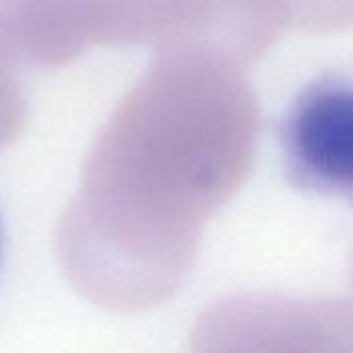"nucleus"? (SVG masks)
<instances>
[{"instance_id": "2", "label": "nucleus", "mask_w": 353, "mask_h": 353, "mask_svg": "<svg viewBox=\"0 0 353 353\" xmlns=\"http://www.w3.org/2000/svg\"><path fill=\"white\" fill-rule=\"evenodd\" d=\"M290 180L325 196L353 201V81L323 77L292 103L283 130Z\"/></svg>"}, {"instance_id": "3", "label": "nucleus", "mask_w": 353, "mask_h": 353, "mask_svg": "<svg viewBox=\"0 0 353 353\" xmlns=\"http://www.w3.org/2000/svg\"><path fill=\"white\" fill-rule=\"evenodd\" d=\"M186 43L242 68L292 31L285 0H180Z\"/></svg>"}, {"instance_id": "4", "label": "nucleus", "mask_w": 353, "mask_h": 353, "mask_svg": "<svg viewBox=\"0 0 353 353\" xmlns=\"http://www.w3.org/2000/svg\"><path fill=\"white\" fill-rule=\"evenodd\" d=\"M0 254H2V238H0Z\"/></svg>"}, {"instance_id": "1", "label": "nucleus", "mask_w": 353, "mask_h": 353, "mask_svg": "<svg viewBox=\"0 0 353 353\" xmlns=\"http://www.w3.org/2000/svg\"><path fill=\"white\" fill-rule=\"evenodd\" d=\"M205 350H325L353 352V298L292 300L240 296L203 319Z\"/></svg>"}]
</instances>
